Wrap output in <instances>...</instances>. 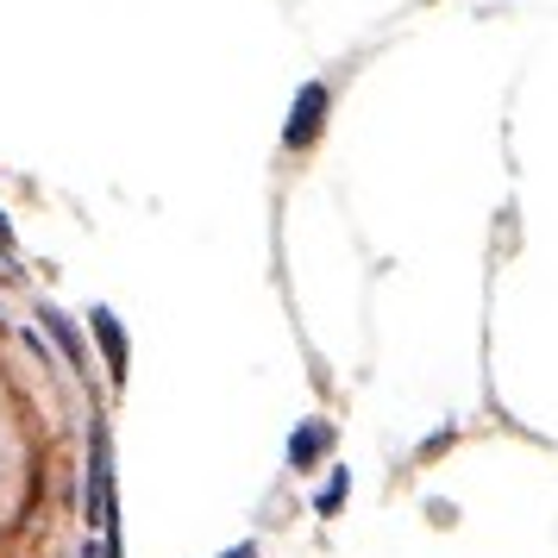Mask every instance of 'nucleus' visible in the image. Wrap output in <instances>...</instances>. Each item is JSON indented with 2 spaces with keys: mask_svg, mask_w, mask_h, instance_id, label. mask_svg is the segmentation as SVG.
I'll list each match as a JSON object with an SVG mask.
<instances>
[{
  "mask_svg": "<svg viewBox=\"0 0 558 558\" xmlns=\"http://www.w3.org/2000/svg\"><path fill=\"white\" fill-rule=\"evenodd\" d=\"M95 332H101L107 339V357H113V377H126V332H120V320H113V314H95Z\"/></svg>",
  "mask_w": 558,
  "mask_h": 558,
  "instance_id": "1",
  "label": "nucleus"
},
{
  "mask_svg": "<svg viewBox=\"0 0 558 558\" xmlns=\"http://www.w3.org/2000/svg\"><path fill=\"white\" fill-rule=\"evenodd\" d=\"M320 101H327V95H320V88H307L302 101H295V126H289V138H295V145H302L307 132L320 126Z\"/></svg>",
  "mask_w": 558,
  "mask_h": 558,
  "instance_id": "2",
  "label": "nucleus"
},
{
  "mask_svg": "<svg viewBox=\"0 0 558 558\" xmlns=\"http://www.w3.org/2000/svg\"><path fill=\"white\" fill-rule=\"evenodd\" d=\"M51 332H57V345H63V357H70V364L82 371V339L70 332V320H63V314H51Z\"/></svg>",
  "mask_w": 558,
  "mask_h": 558,
  "instance_id": "3",
  "label": "nucleus"
},
{
  "mask_svg": "<svg viewBox=\"0 0 558 558\" xmlns=\"http://www.w3.org/2000/svg\"><path fill=\"white\" fill-rule=\"evenodd\" d=\"M0 245H7V220H0Z\"/></svg>",
  "mask_w": 558,
  "mask_h": 558,
  "instance_id": "4",
  "label": "nucleus"
}]
</instances>
